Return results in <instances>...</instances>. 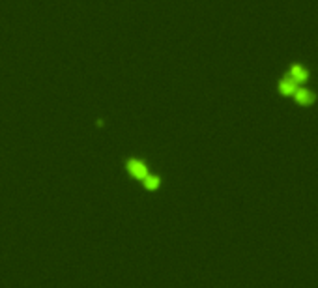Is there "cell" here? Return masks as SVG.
I'll use <instances>...</instances> for the list:
<instances>
[{
    "label": "cell",
    "mask_w": 318,
    "mask_h": 288,
    "mask_svg": "<svg viewBox=\"0 0 318 288\" xmlns=\"http://www.w3.org/2000/svg\"><path fill=\"white\" fill-rule=\"evenodd\" d=\"M127 170H129V174H133L135 178H146L148 176V170H146V166L142 165L140 161L137 159H131L129 163H127Z\"/></svg>",
    "instance_id": "1"
},
{
    "label": "cell",
    "mask_w": 318,
    "mask_h": 288,
    "mask_svg": "<svg viewBox=\"0 0 318 288\" xmlns=\"http://www.w3.org/2000/svg\"><path fill=\"white\" fill-rule=\"evenodd\" d=\"M144 184H146V189H157V186H159V180L155 178V176H152V174H148L146 178H144Z\"/></svg>",
    "instance_id": "2"
}]
</instances>
